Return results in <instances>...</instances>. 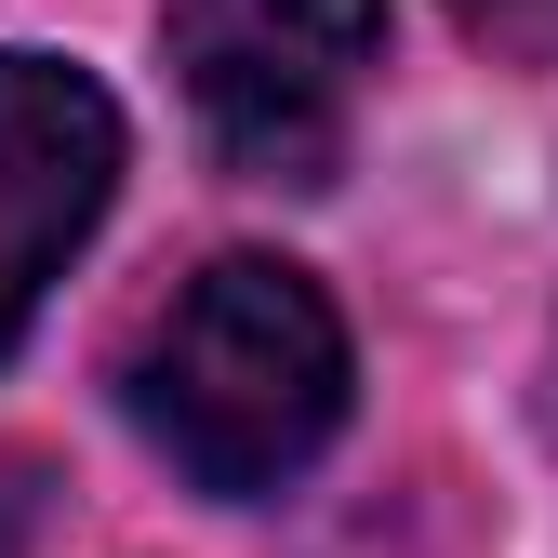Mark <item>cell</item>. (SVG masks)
I'll list each match as a JSON object with an SVG mask.
<instances>
[{
    "label": "cell",
    "mask_w": 558,
    "mask_h": 558,
    "mask_svg": "<svg viewBox=\"0 0 558 558\" xmlns=\"http://www.w3.org/2000/svg\"><path fill=\"white\" fill-rule=\"evenodd\" d=\"M345 319L306 266L279 253H214L133 345V426H147L199 493H279L306 478L345 426Z\"/></svg>",
    "instance_id": "6da1fadb"
},
{
    "label": "cell",
    "mask_w": 558,
    "mask_h": 558,
    "mask_svg": "<svg viewBox=\"0 0 558 558\" xmlns=\"http://www.w3.org/2000/svg\"><path fill=\"white\" fill-rule=\"evenodd\" d=\"M160 53L214 133V160L253 186H332L360 81L386 66V0H173Z\"/></svg>",
    "instance_id": "7a4b0ae2"
},
{
    "label": "cell",
    "mask_w": 558,
    "mask_h": 558,
    "mask_svg": "<svg viewBox=\"0 0 558 558\" xmlns=\"http://www.w3.org/2000/svg\"><path fill=\"white\" fill-rule=\"evenodd\" d=\"M120 199V107L66 53H0V360Z\"/></svg>",
    "instance_id": "3957f363"
},
{
    "label": "cell",
    "mask_w": 558,
    "mask_h": 558,
    "mask_svg": "<svg viewBox=\"0 0 558 558\" xmlns=\"http://www.w3.org/2000/svg\"><path fill=\"white\" fill-rule=\"evenodd\" d=\"M27 519H40V465L0 439V558H27Z\"/></svg>",
    "instance_id": "277c9868"
},
{
    "label": "cell",
    "mask_w": 558,
    "mask_h": 558,
    "mask_svg": "<svg viewBox=\"0 0 558 558\" xmlns=\"http://www.w3.org/2000/svg\"><path fill=\"white\" fill-rule=\"evenodd\" d=\"M452 14H465V27H493V40H519V27H532V0H452Z\"/></svg>",
    "instance_id": "5b68a950"
}]
</instances>
